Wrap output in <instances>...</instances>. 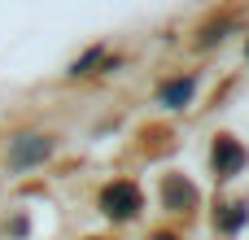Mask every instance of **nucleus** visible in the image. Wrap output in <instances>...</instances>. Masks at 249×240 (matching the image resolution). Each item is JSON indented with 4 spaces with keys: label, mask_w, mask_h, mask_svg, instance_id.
<instances>
[{
    "label": "nucleus",
    "mask_w": 249,
    "mask_h": 240,
    "mask_svg": "<svg viewBox=\"0 0 249 240\" xmlns=\"http://www.w3.org/2000/svg\"><path fill=\"white\" fill-rule=\"evenodd\" d=\"M249 162L245 144L241 140H232V136H219L214 140V149H210V166H214V179H232V175H241Z\"/></svg>",
    "instance_id": "f03ea898"
},
{
    "label": "nucleus",
    "mask_w": 249,
    "mask_h": 240,
    "mask_svg": "<svg viewBox=\"0 0 249 240\" xmlns=\"http://www.w3.org/2000/svg\"><path fill=\"white\" fill-rule=\"evenodd\" d=\"M245 201H232V206H223V214H219V227L223 232H241V223H245Z\"/></svg>",
    "instance_id": "423d86ee"
},
{
    "label": "nucleus",
    "mask_w": 249,
    "mask_h": 240,
    "mask_svg": "<svg viewBox=\"0 0 249 240\" xmlns=\"http://www.w3.org/2000/svg\"><path fill=\"white\" fill-rule=\"evenodd\" d=\"M193 79H175V83H166L162 87V105H171V109H184L188 101H193Z\"/></svg>",
    "instance_id": "39448f33"
},
{
    "label": "nucleus",
    "mask_w": 249,
    "mask_h": 240,
    "mask_svg": "<svg viewBox=\"0 0 249 240\" xmlns=\"http://www.w3.org/2000/svg\"><path fill=\"white\" fill-rule=\"evenodd\" d=\"M48 149H53L48 136H22V140H13V166H35L48 157Z\"/></svg>",
    "instance_id": "20e7f679"
},
{
    "label": "nucleus",
    "mask_w": 249,
    "mask_h": 240,
    "mask_svg": "<svg viewBox=\"0 0 249 240\" xmlns=\"http://www.w3.org/2000/svg\"><path fill=\"white\" fill-rule=\"evenodd\" d=\"M153 240H175V236H171V232H162V236H153Z\"/></svg>",
    "instance_id": "0eeeda50"
},
{
    "label": "nucleus",
    "mask_w": 249,
    "mask_h": 240,
    "mask_svg": "<svg viewBox=\"0 0 249 240\" xmlns=\"http://www.w3.org/2000/svg\"><path fill=\"white\" fill-rule=\"evenodd\" d=\"M140 206H144V197H140V188L127 184V179H114V184H105V192H101V214H109V219H136Z\"/></svg>",
    "instance_id": "f257e3e1"
},
{
    "label": "nucleus",
    "mask_w": 249,
    "mask_h": 240,
    "mask_svg": "<svg viewBox=\"0 0 249 240\" xmlns=\"http://www.w3.org/2000/svg\"><path fill=\"white\" fill-rule=\"evenodd\" d=\"M162 201H166V210L188 214V210H197V188H193L184 175H166V179H162Z\"/></svg>",
    "instance_id": "7ed1b4c3"
}]
</instances>
